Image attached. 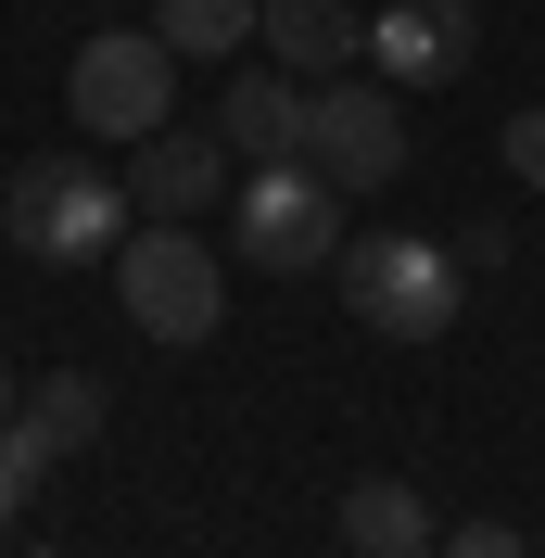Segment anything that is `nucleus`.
Here are the masks:
<instances>
[{"mask_svg": "<svg viewBox=\"0 0 545 558\" xmlns=\"http://www.w3.org/2000/svg\"><path fill=\"white\" fill-rule=\"evenodd\" d=\"M482 64V0H380L368 13V76L393 89H457Z\"/></svg>", "mask_w": 545, "mask_h": 558, "instance_id": "7", "label": "nucleus"}, {"mask_svg": "<svg viewBox=\"0 0 545 558\" xmlns=\"http://www.w3.org/2000/svg\"><path fill=\"white\" fill-rule=\"evenodd\" d=\"M128 178H102V153H26V166L0 178V229H13V254H38V267H102V254H128Z\"/></svg>", "mask_w": 545, "mask_h": 558, "instance_id": "1", "label": "nucleus"}, {"mask_svg": "<svg viewBox=\"0 0 545 558\" xmlns=\"http://www.w3.org/2000/svg\"><path fill=\"white\" fill-rule=\"evenodd\" d=\"M216 140H229V166H292L305 153V76H229V102H216Z\"/></svg>", "mask_w": 545, "mask_h": 558, "instance_id": "10", "label": "nucleus"}, {"mask_svg": "<svg viewBox=\"0 0 545 558\" xmlns=\"http://www.w3.org/2000/svg\"><path fill=\"white\" fill-rule=\"evenodd\" d=\"M444 521L419 508V483H393V470H368V483L342 495V558H432Z\"/></svg>", "mask_w": 545, "mask_h": 558, "instance_id": "11", "label": "nucleus"}, {"mask_svg": "<svg viewBox=\"0 0 545 558\" xmlns=\"http://www.w3.org/2000/svg\"><path fill=\"white\" fill-rule=\"evenodd\" d=\"M254 26H267V0H153V38L178 64H229Z\"/></svg>", "mask_w": 545, "mask_h": 558, "instance_id": "13", "label": "nucleus"}, {"mask_svg": "<svg viewBox=\"0 0 545 558\" xmlns=\"http://www.w3.org/2000/svg\"><path fill=\"white\" fill-rule=\"evenodd\" d=\"M13 407H26V393H13V368H0V432H13Z\"/></svg>", "mask_w": 545, "mask_h": 558, "instance_id": "17", "label": "nucleus"}, {"mask_svg": "<svg viewBox=\"0 0 545 558\" xmlns=\"http://www.w3.org/2000/svg\"><path fill=\"white\" fill-rule=\"evenodd\" d=\"M432 558H520V533H508V521H457Z\"/></svg>", "mask_w": 545, "mask_h": 558, "instance_id": "16", "label": "nucleus"}, {"mask_svg": "<svg viewBox=\"0 0 545 558\" xmlns=\"http://www.w3.org/2000/svg\"><path fill=\"white\" fill-rule=\"evenodd\" d=\"M102 418H114V393L89 381V368H51V381H38L26 407H13V432H26V445L51 457V470H64L76 445H102Z\"/></svg>", "mask_w": 545, "mask_h": 558, "instance_id": "12", "label": "nucleus"}, {"mask_svg": "<svg viewBox=\"0 0 545 558\" xmlns=\"http://www.w3.org/2000/svg\"><path fill=\"white\" fill-rule=\"evenodd\" d=\"M38 483H51V457H38L26 432H0V533L26 521V495H38Z\"/></svg>", "mask_w": 545, "mask_h": 558, "instance_id": "14", "label": "nucleus"}, {"mask_svg": "<svg viewBox=\"0 0 545 558\" xmlns=\"http://www.w3.org/2000/svg\"><path fill=\"white\" fill-rule=\"evenodd\" d=\"M64 102H76V128H102V140H153L178 114V51L153 26H102L64 64Z\"/></svg>", "mask_w": 545, "mask_h": 558, "instance_id": "6", "label": "nucleus"}, {"mask_svg": "<svg viewBox=\"0 0 545 558\" xmlns=\"http://www.w3.org/2000/svg\"><path fill=\"white\" fill-rule=\"evenodd\" d=\"M330 267H342L355 330H380V343H444L457 305H470V254L432 242V229H355Z\"/></svg>", "mask_w": 545, "mask_h": 558, "instance_id": "2", "label": "nucleus"}, {"mask_svg": "<svg viewBox=\"0 0 545 558\" xmlns=\"http://www.w3.org/2000/svg\"><path fill=\"white\" fill-rule=\"evenodd\" d=\"M279 51V76H355L368 64V13H355V0H267V26H254Z\"/></svg>", "mask_w": 545, "mask_h": 558, "instance_id": "9", "label": "nucleus"}, {"mask_svg": "<svg viewBox=\"0 0 545 558\" xmlns=\"http://www.w3.org/2000/svg\"><path fill=\"white\" fill-rule=\"evenodd\" d=\"M128 204H140V216H178V229H204V216L229 204V140L166 114L153 140H128Z\"/></svg>", "mask_w": 545, "mask_h": 558, "instance_id": "8", "label": "nucleus"}, {"mask_svg": "<svg viewBox=\"0 0 545 558\" xmlns=\"http://www.w3.org/2000/svg\"><path fill=\"white\" fill-rule=\"evenodd\" d=\"M342 242H355V229H342V191L305 166V153H292V166H254V178L229 191V254H241V267H267V279L330 267Z\"/></svg>", "mask_w": 545, "mask_h": 558, "instance_id": "4", "label": "nucleus"}, {"mask_svg": "<svg viewBox=\"0 0 545 558\" xmlns=\"http://www.w3.org/2000/svg\"><path fill=\"white\" fill-rule=\"evenodd\" d=\"M114 305L153 343H216L229 330V254L204 229H178V216H140L128 254H114Z\"/></svg>", "mask_w": 545, "mask_h": 558, "instance_id": "3", "label": "nucleus"}, {"mask_svg": "<svg viewBox=\"0 0 545 558\" xmlns=\"http://www.w3.org/2000/svg\"><path fill=\"white\" fill-rule=\"evenodd\" d=\"M495 153H508L520 191H545V102H533V114H508V128H495Z\"/></svg>", "mask_w": 545, "mask_h": 558, "instance_id": "15", "label": "nucleus"}, {"mask_svg": "<svg viewBox=\"0 0 545 558\" xmlns=\"http://www.w3.org/2000/svg\"><path fill=\"white\" fill-rule=\"evenodd\" d=\"M305 166L330 178L342 204H368L407 178V89L393 76H317L305 89Z\"/></svg>", "mask_w": 545, "mask_h": 558, "instance_id": "5", "label": "nucleus"}]
</instances>
